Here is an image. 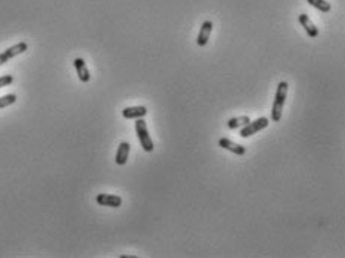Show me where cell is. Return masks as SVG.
<instances>
[{"label": "cell", "instance_id": "277c9868", "mask_svg": "<svg viewBox=\"0 0 345 258\" xmlns=\"http://www.w3.org/2000/svg\"><path fill=\"white\" fill-rule=\"evenodd\" d=\"M27 48H29L27 42H18V44H15V45L9 47L6 51L0 53V66L5 65L6 62H9L11 59H14L15 56L23 54L24 51H27Z\"/></svg>", "mask_w": 345, "mask_h": 258}, {"label": "cell", "instance_id": "4fadbf2b", "mask_svg": "<svg viewBox=\"0 0 345 258\" xmlns=\"http://www.w3.org/2000/svg\"><path fill=\"white\" fill-rule=\"evenodd\" d=\"M308 3L312 6V8H315V9H318L320 12H330V9H332V6H330V3L329 2H326V0H308Z\"/></svg>", "mask_w": 345, "mask_h": 258}, {"label": "cell", "instance_id": "52a82bcc", "mask_svg": "<svg viewBox=\"0 0 345 258\" xmlns=\"http://www.w3.org/2000/svg\"><path fill=\"white\" fill-rule=\"evenodd\" d=\"M299 23L302 24V27L305 29V32L308 33L309 38H312V39L318 38L320 30H318V27L312 23V20H311L308 15H306V14H300V15H299Z\"/></svg>", "mask_w": 345, "mask_h": 258}, {"label": "cell", "instance_id": "9c48e42d", "mask_svg": "<svg viewBox=\"0 0 345 258\" xmlns=\"http://www.w3.org/2000/svg\"><path fill=\"white\" fill-rule=\"evenodd\" d=\"M74 66H75V71H77V75H78L80 81L81 83H89L90 81V71L84 62V59L81 57H77L74 60Z\"/></svg>", "mask_w": 345, "mask_h": 258}, {"label": "cell", "instance_id": "5b68a950", "mask_svg": "<svg viewBox=\"0 0 345 258\" xmlns=\"http://www.w3.org/2000/svg\"><path fill=\"white\" fill-rule=\"evenodd\" d=\"M218 144H219V147H222L224 150H228V152H231V153H234V155H237V156H243V155L246 153V147H245V146L237 144V143H234V141H231V140H228V138H225V137L219 138Z\"/></svg>", "mask_w": 345, "mask_h": 258}, {"label": "cell", "instance_id": "7c38bea8", "mask_svg": "<svg viewBox=\"0 0 345 258\" xmlns=\"http://www.w3.org/2000/svg\"><path fill=\"white\" fill-rule=\"evenodd\" d=\"M251 122V119L248 116H240V117H233V119H230L227 122V126L228 129H240L243 128L245 125H248Z\"/></svg>", "mask_w": 345, "mask_h": 258}, {"label": "cell", "instance_id": "ba28073f", "mask_svg": "<svg viewBox=\"0 0 345 258\" xmlns=\"http://www.w3.org/2000/svg\"><path fill=\"white\" fill-rule=\"evenodd\" d=\"M212 30H213V23L210 20H206L201 27H200V33L197 36V44L198 47H206L209 39H210V35H212Z\"/></svg>", "mask_w": 345, "mask_h": 258}, {"label": "cell", "instance_id": "2e32d148", "mask_svg": "<svg viewBox=\"0 0 345 258\" xmlns=\"http://www.w3.org/2000/svg\"><path fill=\"white\" fill-rule=\"evenodd\" d=\"M120 258H137L135 255H120Z\"/></svg>", "mask_w": 345, "mask_h": 258}, {"label": "cell", "instance_id": "8fae6325", "mask_svg": "<svg viewBox=\"0 0 345 258\" xmlns=\"http://www.w3.org/2000/svg\"><path fill=\"white\" fill-rule=\"evenodd\" d=\"M129 152H131V144L128 141H122L119 144V149L116 153V164L125 165L128 162V158H129Z\"/></svg>", "mask_w": 345, "mask_h": 258}, {"label": "cell", "instance_id": "6da1fadb", "mask_svg": "<svg viewBox=\"0 0 345 258\" xmlns=\"http://www.w3.org/2000/svg\"><path fill=\"white\" fill-rule=\"evenodd\" d=\"M287 93H288V83L287 81H281L278 84V89H276V93H275L273 107H272V122H275V123L281 122V119H282V111H284Z\"/></svg>", "mask_w": 345, "mask_h": 258}, {"label": "cell", "instance_id": "3957f363", "mask_svg": "<svg viewBox=\"0 0 345 258\" xmlns=\"http://www.w3.org/2000/svg\"><path fill=\"white\" fill-rule=\"evenodd\" d=\"M269 125H270V123H269V119H267V117H258L257 120L249 122L248 125H245L243 128H240V134H239V135H240L242 138L252 137V135H255L257 132L266 129Z\"/></svg>", "mask_w": 345, "mask_h": 258}, {"label": "cell", "instance_id": "5bb4252c", "mask_svg": "<svg viewBox=\"0 0 345 258\" xmlns=\"http://www.w3.org/2000/svg\"><path fill=\"white\" fill-rule=\"evenodd\" d=\"M17 102V95L15 93H9V95H5L0 98V108H5V107H9L12 104Z\"/></svg>", "mask_w": 345, "mask_h": 258}, {"label": "cell", "instance_id": "30bf717a", "mask_svg": "<svg viewBox=\"0 0 345 258\" xmlns=\"http://www.w3.org/2000/svg\"><path fill=\"white\" fill-rule=\"evenodd\" d=\"M125 119H141L147 114V108L144 105H135V107H126L122 111Z\"/></svg>", "mask_w": 345, "mask_h": 258}, {"label": "cell", "instance_id": "8992f818", "mask_svg": "<svg viewBox=\"0 0 345 258\" xmlns=\"http://www.w3.org/2000/svg\"><path fill=\"white\" fill-rule=\"evenodd\" d=\"M96 203L99 206H104V207H114V209H117L122 206L123 200L122 197L119 195H111V194H99L96 195Z\"/></svg>", "mask_w": 345, "mask_h": 258}, {"label": "cell", "instance_id": "9a60e30c", "mask_svg": "<svg viewBox=\"0 0 345 258\" xmlns=\"http://www.w3.org/2000/svg\"><path fill=\"white\" fill-rule=\"evenodd\" d=\"M14 83V77L12 75H2L0 77V89L2 87H8Z\"/></svg>", "mask_w": 345, "mask_h": 258}, {"label": "cell", "instance_id": "7a4b0ae2", "mask_svg": "<svg viewBox=\"0 0 345 258\" xmlns=\"http://www.w3.org/2000/svg\"><path fill=\"white\" fill-rule=\"evenodd\" d=\"M135 132H137V137H138V141L143 147V150L150 153L155 150V144H153L150 135H149V131H147V123L141 119H137L135 122Z\"/></svg>", "mask_w": 345, "mask_h": 258}]
</instances>
